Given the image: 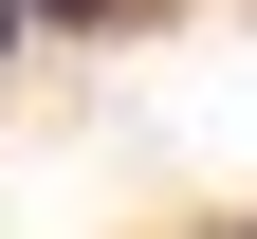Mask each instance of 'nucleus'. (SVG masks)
I'll list each match as a JSON object with an SVG mask.
<instances>
[{
	"instance_id": "nucleus-1",
	"label": "nucleus",
	"mask_w": 257,
	"mask_h": 239,
	"mask_svg": "<svg viewBox=\"0 0 257 239\" xmlns=\"http://www.w3.org/2000/svg\"><path fill=\"white\" fill-rule=\"evenodd\" d=\"M19 19H110V0H19Z\"/></svg>"
}]
</instances>
